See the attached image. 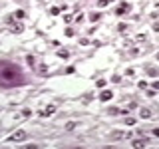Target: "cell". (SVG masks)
<instances>
[{"label": "cell", "instance_id": "cell-1", "mask_svg": "<svg viewBox=\"0 0 159 149\" xmlns=\"http://www.w3.org/2000/svg\"><path fill=\"white\" fill-rule=\"evenodd\" d=\"M24 83V74L22 70L10 64V62H0V86L12 88V86H22Z\"/></svg>", "mask_w": 159, "mask_h": 149}, {"label": "cell", "instance_id": "cell-2", "mask_svg": "<svg viewBox=\"0 0 159 149\" xmlns=\"http://www.w3.org/2000/svg\"><path fill=\"white\" fill-rule=\"evenodd\" d=\"M131 137V133H123V131H115V133H111V139H129Z\"/></svg>", "mask_w": 159, "mask_h": 149}, {"label": "cell", "instance_id": "cell-3", "mask_svg": "<svg viewBox=\"0 0 159 149\" xmlns=\"http://www.w3.org/2000/svg\"><path fill=\"white\" fill-rule=\"evenodd\" d=\"M111 97H114V94H111L109 89H104V91H101V96H99V99H101V101H109Z\"/></svg>", "mask_w": 159, "mask_h": 149}, {"label": "cell", "instance_id": "cell-4", "mask_svg": "<svg viewBox=\"0 0 159 149\" xmlns=\"http://www.w3.org/2000/svg\"><path fill=\"white\" fill-rule=\"evenodd\" d=\"M22 139H26V131H22V129L12 135V141H22Z\"/></svg>", "mask_w": 159, "mask_h": 149}, {"label": "cell", "instance_id": "cell-5", "mask_svg": "<svg viewBox=\"0 0 159 149\" xmlns=\"http://www.w3.org/2000/svg\"><path fill=\"white\" fill-rule=\"evenodd\" d=\"M147 141H149L147 137H143V139H137V141H133V147H145V145H147Z\"/></svg>", "mask_w": 159, "mask_h": 149}, {"label": "cell", "instance_id": "cell-6", "mask_svg": "<svg viewBox=\"0 0 159 149\" xmlns=\"http://www.w3.org/2000/svg\"><path fill=\"white\" fill-rule=\"evenodd\" d=\"M54 111H56V107H54V105H48V107H46L44 111H42V115H52Z\"/></svg>", "mask_w": 159, "mask_h": 149}, {"label": "cell", "instance_id": "cell-7", "mask_svg": "<svg viewBox=\"0 0 159 149\" xmlns=\"http://www.w3.org/2000/svg\"><path fill=\"white\" fill-rule=\"evenodd\" d=\"M139 117H141V119L151 117V111H149V109H141V111H139Z\"/></svg>", "mask_w": 159, "mask_h": 149}, {"label": "cell", "instance_id": "cell-8", "mask_svg": "<svg viewBox=\"0 0 159 149\" xmlns=\"http://www.w3.org/2000/svg\"><path fill=\"white\" fill-rule=\"evenodd\" d=\"M99 18H101V14H99V12H93V14L90 16V20H91V22H98Z\"/></svg>", "mask_w": 159, "mask_h": 149}, {"label": "cell", "instance_id": "cell-9", "mask_svg": "<svg viewBox=\"0 0 159 149\" xmlns=\"http://www.w3.org/2000/svg\"><path fill=\"white\" fill-rule=\"evenodd\" d=\"M107 113H111V115H117V113H119V109H117V107H109V109H107Z\"/></svg>", "mask_w": 159, "mask_h": 149}, {"label": "cell", "instance_id": "cell-10", "mask_svg": "<svg viewBox=\"0 0 159 149\" xmlns=\"http://www.w3.org/2000/svg\"><path fill=\"white\" fill-rule=\"evenodd\" d=\"M74 127H76V123H74V121H68V123H66V129H68V131H72Z\"/></svg>", "mask_w": 159, "mask_h": 149}, {"label": "cell", "instance_id": "cell-11", "mask_svg": "<svg viewBox=\"0 0 159 149\" xmlns=\"http://www.w3.org/2000/svg\"><path fill=\"white\" fill-rule=\"evenodd\" d=\"M12 32H16V34H18V32H22V26H20V24H14V28H12Z\"/></svg>", "mask_w": 159, "mask_h": 149}, {"label": "cell", "instance_id": "cell-12", "mask_svg": "<svg viewBox=\"0 0 159 149\" xmlns=\"http://www.w3.org/2000/svg\"><path fill=\"white\" fill-rule=\"evenodd\" d=\"M50 14H54V16H58V14H60V8H56V6H54L52 10H50Z\"/></svg>", "mask_w": 159, "mask_h": 149}, {"label": "cell", "instance_id": "cell-13", "mask_svg": "<svg viewBox=\"0 0 159 149\" xmlns=\"http://www.w3.org/2000/svg\"><path fill=\"white\" fill-rule=\"evenodd\" d=\"M58 56H60V58H68V52H66V50H60V52H58Z\"/></svg>", "mask_w": 159, "mask_h": 149}, {"label": "cell", "instance_id": "cell-14", "mask_svg": "<svg viewBox=\"0 0 159 149\" xmlns=\"http://www.w3.org/2000/svg\"><path fill=\"white\" fill-rule=\"evenodd\" d=\"M96 86H98V88H104V86H106V80H98V82H96Z\"/></svg>", "mask_w": 159, "mask_h": 149}, {"label": "cell", "instance_id": "cell-15", "mask_svg": "<svg viewBox=\"0 0 159 149\" xmlns=\"http://www.w3.org/2000/svg\"><path fill=\"white\" fill-rule=\"evenodd\" d=\"M107 2H109V0H99V2H98V6L104 8V6H107Z\"/></svg>", "mask_w": 159, "mask_h": 149}, {"label": "cell", "instance_id": "cell-16", "mask_svg": "<svg viewBox=\"0 0 159 149\" xmlns=\"http://www.w3.org/2000/svg\"><path fill=\"white\" fill-rule=\"evenodd\" d=\"M24 16H26V14H24V10H18V12H16V18H24Z\"/></svg>", "mask_w": 159, "mask_h": 149}, {"label": "cell", "instance_id": "cell-17", "mask_svg": "<svg viewBox=\"0 0 159 149\" xmlns=\"http://www.w3.org/2000/svg\"><path fill=\"white\" fill-rule=\"evenodd\" d=\"M125 123H127V125H133V123H135V119H133V117H127V121H125Z\"/></svg>", "mask_w": 159, "mask_h": 149}, {"label": "cell", "instance_id": "cell-18", "mask_svg": "<svg viewBox=\"0 0 159 149\" xmlns=\"http://www.w3.org/2000/svg\"><path fill=\"white\" fill-rule=\"evenodd\" d=\"M153 133H155V135H157V137H159V127H157V129H155V131H153Z\"/></svg>", "mask_w": 159, "mask_h": 149}, {"label": "cell", "instance_id": "cell-19", "mask_svg": "<svg viewBox=\"0 0 159 149\" xmlns=\"http://www.w3.org/2000/svg\"><path fill=\"white\" fill-rule=\"evenodd\" d=\"M157 58H159V56H157Z\"/></svg>", "mask_w": 159, "mask_h": 149}]
</instances>
